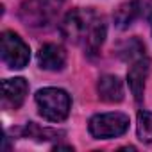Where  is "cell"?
I'll return each instance as SVG.
<instances>
[{"label": "cell", "mask_w": 152, "mask_h": 152, "mask_svg": "<svg viewBox=\"0 0 152 152\" xmlns=\"http://www.w3.org/2000/svg\"><path fill=\"white\" fill-rule=\"evenodd\" d=\"M36 104L39 115L48 122H63L72 109L70 95L61 88H43L36 93Z\"/></svg>", "instance_id": "7a4b0ae2"}, {"label": "cell", "mask_w": 152, "mask_h": 152, "mask_svg": "<svg viewBox=\"0 0 152 152\" xmlns=\"http://www.w3.org/2000/svg\"><path fill=\"white\" fill-rule=\"evenodd\" d=\"M97 91L104 102L115 104L124 100V83L116 75H102L97 83Z\"/></svg>", "instance_id": "9c48e42d"}, {"label": "cell", "mask_w": 152, "mask_h": 152, "mask_svg": "<svg viewBox=\"0 0 152 152\" xmlns=\"http://www.w3.org/2000/svg\"><path fill=\"white\" fill-rule=\"evenodd\" d=\"M150 25H152V16H150Z\"/></svg>", "instance_id": "4fadbf2b"}, {"label": "cell", "mask_w": 152, "mask_h": 152, "mask_svg": "<svg viewBox=\"0 0 152 152\" xmlns=\"http://www.w3.org/2000/svg\"><path fill=\"white\" fill-rule=\"evenodd\" d=\"M138 138L145 143H152V111H140L136 124Z\"/></svg>", "instance_id": "7c38bea8"}, {"label": "cell", "mask_w": 152, "mask_h": 152, "mask_svg": "<svg viewBox=\"0 0 152 152\" xmlns=\"http://www.w3.org/2000/svg\"><path fill=\"white\" fill-rule=\"evenodd\" d=\"M38 63L43 70L50 72H59L66 64V52L61 45L56 43H47L39 48L38 52Z\"/></svg>", "instance_id": "ba28073f"}, {"label": "cell", "mask_w": 152, "mask_h": 152, "mask_svg": "<svg viewBox=\"0 0 152 152\" xmlns=\"http://www.w3.org/2000/svg\"><path fill=\"white\" fill-rule=\"evenodd\" d=\"M143 13V4L140 0H131V2L122 4L116 13H115V23L118 29H125L129 27L136 18H140Z\"/></svg>", "instance_id": "30bf717a"}, {"label": "cell", "mask_w": 152, "mask_h": 152, "mask_svg": "<svg viewBox=\"0 0 152 152\" xmlns=\"http://www.w3.org/2000/svg\"><path fill=\"white\" fill-rule=\"evenodd\" d=\"M0 50H2V61L13 70H22L31 59L29 45L11 31L2 32V48Z\"/></svg>", "instance_id": "5b68a950"}, {"label": "cell", "mask_w": 152, "mask_h": 152, "mask_svg": "<svg viewBox=\"0 0 152 152\" xmlns=\"http://www.w3.org/2000/svg\"><path fill=\"white\" fill-rule=\"evenodd\" d=\"M90 134L97 140H111L127 132L129 116L124 113H100L95 115L88 124Z\"/></svg>", "instance_id": "277c9868"}, {"label": "cell", "mask_w": 152, "mask_h": 152, "mask_svg": "<svg viewBox=\"0 0 152 152\" xmlns=\"http://www.w3.org/2000/svg\"><path fill=\"white\" fill-rule=\"evenodd\" d=\"M107 29L104 18L93 9H72L61 23L63 38L73 45L83 47L88 56H95L100 50Z\"/></svg>", "instance_id": "6da1fadb"}, {"label": "cell", "mask_w": 152, "mask_h": 152, "mask_svg": "<svg viewBox=\"0 0 152 152\" xmlns=\"http://www.w3.org/2000/svg\"><path fill=\"white\" fill-rule=\"evenodd\" d=\"M63 2L64 0H25L20 6V18L29 27H47L57 18Z\"/></svg>", "instance_id": "3957f363"}, {"label": "cell", "mask_w": 152, "mask_h": 152, "mask_svg": "<svg viewBox=\"0 0 152 152\" xmlns=\"http://www.w3.org/2000/svg\"><path fill=\"white\" fill-rule=\"evenodd\" d=\"M145 56V45L138 39V38H131L129 41H125L120 48V57L125 61H136L140 57Z\"/></svg>", "instance_id": "8fae6325"}, {"label": "cell", "mask_w": 152, "mask_h": 152, "mask_svg": "<svg viewBox=\"0 0 152 152\" xmlns=\"http://www.w3.org/2000/svg\"><path fill=\"white\" fill-rule=\"evenodd\" d=\"M29 84L22 77L6 79L2 83V106L7 109H18L27 99Z\"/></svg>", "instance_id": "52a82bcc"}, {"label": "cell", "mask_w": 152, "mask_h": 152, "mask_svg": "<svg viewBox=\"0 0 152 152\" xmlns=\"http://www.w3.org/2000/svg\"><path fill=\"white\" fill-rule=\"evenodd\" d=\"M148 72H150V61L145 56L136 59V61H132V64L129 66L127 83H129V90H131V93H132L136 102H141V99H143L145 81L148 77Z\"/></svg>", "instance_id": "8992f818"}]
</instances>
